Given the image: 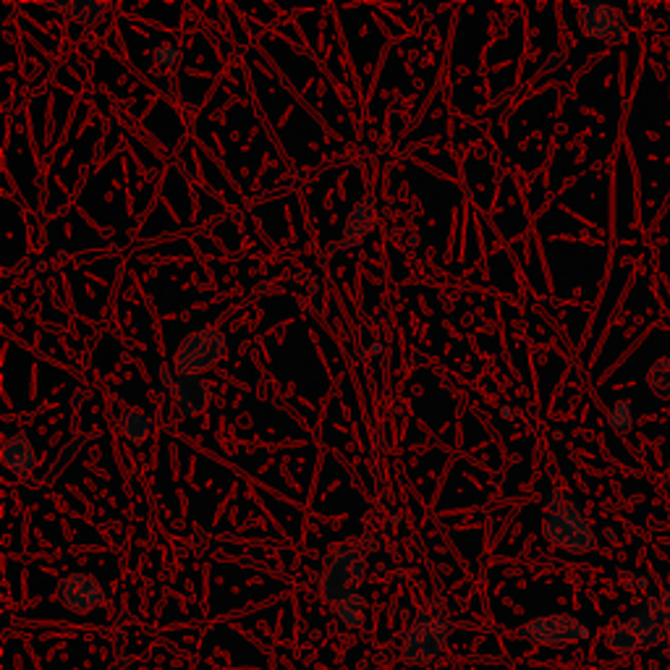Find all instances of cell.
<instances>
[{"mask_svg":"<svg viewBox=\"0 0 670 670\" xmlns=\"http://www.w3.org/2000/svg\"><path fill=\"white\" fill-rule=\"evenodd\" d=\"M621 626L629 631L631 640L636 642L640 649H649L655 647V644H660L666 640V629H662L660 618V597H649V603L642 605L640 610H634Z\"/></svg>","mask_w":670,"mask_h":670,"instance_id":"cell-8","label":"cell"},{"mask_svg":"<svg viewBox=\"0 0 670 670\" xmlns=\"http://www.w3.org/2000/svg\"><path fill=\"white\" fill-rule=\"evenodd\" d=\"M171 390H173V406H176L178 417L191 419V417H199L204 409H208L210 388L204 377L178 375Z\"/></svg>","mask_w":670,"mask_h":670,"instance_id":"cell-9","label":"cell"},{"mask_svg":"<svg viewBox=\"0 0 670 670\" xmlns=\"http://www.w3.org/2000/svg\"><path fill=\"white\" fill-rule=\"evenodd\" d=\"M647 383H649V388H653V393H657V396L670 398V357L657 359V362L649 367Z\"/></svg>","mask_w":670,"mask_h":670,"instance_id":"cell-15","label":"cell"},{"mask_svg":"<svg viewBox=\"0 0 670 670\" xmlns=\"http://www.w3.org/2000/svg\"><path fill=\"white\" fill-rule=\"evenodd\" d=\"M113 670H119V668H113Z\"/></svg>","mask_w":670,"mask_h":670,"instance_id":"cell-22","label":"cell"},{"mask_svg":"<svg viewBox=\"0 0 670 670\" xmlns=\"http://www.w3.org/2000/svg\"><path fill=\"white\" fill-rule=\"evenodd\" d=\"M152 61L160 71H173L182 63V50L173 42H160L158 48L152 50Z\"/></svg>","mask_w":670,"mask_h":670,"instance_id":"cell-18","label":"cell"},{"mask_svg":"<svg viewBox=\"0 0 670 670\" xmlns=\"http://www.w3.org/2000/svg\"><path fill=\"white\" fill-rule=\"evenodd\" d=\"M3 463H5V469H9V472L22 476V480H27V476L35 472L37 454H35V446H32L27 435L16 433L3 443Z\"/></svg>","mask_w":670,"mask_h":670,"instance_id":"cell-11","label":"cell"},{"mask_svg":"<svg viewBox=\"0 0 670 670\" xmlns=\"http://www.w3.org/2000/svg\"><path fill=\"white\" fill-rule=\"evenodd\" d=\"M335 616H338V621L344 623V626L349 629H357L364 623V600L362 595L359 597H351V600L340 603L338 608H335Z\"/></svg>","mask_w":670,"mask_h":670,"instance_id":"cell-16","label":"cell"},{"mask_svg":"<svg viewBox=\"0 0 670 670\" xmlns=\"http://www.w3.org/2000/svg\"><path fill=\"white\" fill-rule=\"evenodd\" d=\"M563 61H566V53H556V55H550V61H547L545 71H556V69H560V66H563Z\"/></svg>","mask_w":670,"mask_h":670,"instance_id":"cell-20","label":"cell"},{"mask_svg":"<svg viewBox=\"0 0 670 670\" xmlns=\"http://www.w3.org/2000/svg\"><path fill=\"white\" fill-rule=\"evenodd\" d=\"M119 427L124 441L132 443V446H141L145 441H150L152 419L137 409H124L119 417Z\"/></svg>","mask_w":670,"mask_h":670,"instance_id":"cell-13","label":"cell"},{"mask_svg":"<svg viewBox=\"0 0 670 670\" xmlns=\"http://www.w3.org/2000/svg\"><path fill=\"white\" fill-rule=\"evenodd\" d=\"M543 534L547 543L566 553H573V556H584V553L597 550V534L592 530L590 519L584 517L579 502L560 487L553 489L550 502H547Z\"/></svg>","mask_w":670,"mask_h":670,"instance_id":"cell-1","label":"cell"},{"mask_svg":"<svg viewBox=\"0 0 670 670\" xmlns=\"http://www.w3.org/2000/svg\"><path fill=\"white\" fill-rule=\"evenodd\" d=\"M364 550L353 543L338 545L325 560V571L320 579L322 600L338 608L340 603L359 597V586L364 582Z\"/></svg>","mask_w":670,"mask_h":670,"instance_id":"cell-2","label":"cell"},{"mask_svg":"<svg viewBox=\"0 0 670 670\" xmlns=\"http://www.w3.org/2000/svg\"><path fill=\"white\" fill-rule=\"evenodd\" d=\"M605 644H608L610 653H616V655H634V653H640L636 642L631 640V634L621 626V623H616V626L610 629V634L605 636Z\"/></svg>","mask_w":670,"mask_h":670,"instance_id":"cell-17","label":"cell"},{"mask_svg":"<svg viewBox=\"0 0 670 670\" xmlns=\"http://www.w3.org/2000/svg\"><path fill=\"white\" fill-rule=\"evenodd\" d=\"M448 634L450 626L446 618L437 613H419L404 636V660L409 666H427V662L443 655L448 644Z\"/></svg>","mask_w":670,"mask_h":670,"instance_id":"cell-4","label":"cell"},{"mask_svg":"<svg viewBox=\"0 0 670 670\" xmlns=\"http://www.w3.org/2000/svg\"><path fill=\"white\" fill-rule=\"evenodd\" d=\"M521 640L532 644H543V647H569V644H579L590 640V626L584 621H579L571 613H553V616H539L532 621L521 623L517 629Z\"/></svg>","mask_w":670,"mask_h":670,"instance_id":"cell-5","label":"cell"},{"mask_svg":"<svg viewBox=\"0 0 670 670\" xmlns=\"http://www.w3.org/2000/svg\"><path fill=\"white\" fill-rule=\"evenodd\" d=\"M228 353V338L218 327H199V331L189 333L178 346L173 364H176L178 375H202V372L212 370L221 364Z\"/></svg>","mask_w":670,"mask_h":670,"instance_id":"cell-3","label":"cell"},{"mask_svg":"<svg viewBox=\"0 0 670 670\" xmlns=\"http://www.w3.org/2000/svg\"><path fill=\"white\" fill-rule=\"evenodd\" d=\"M55 600L63 608L71 610L76 616H87L92 610H98L100 605H106V590L92 573H69L66 579H61L55 590Z\"/></svg>","mask_w":670,"mask_h":670,"instance_id":"cell-7","label":"cell"},{"mask_svg":"<svg viewBox=\"0 0 670 670\" xmlns=\"http://www.w3.org/2000/svg\"><path fill=\"white\" fill-rule=\"evenodd\" d=\"M660 618H662V629H666V642L670 647V586L662 590L660 595Z\"/></svg>","mask_w":670,"mask_h":670,"instance_id":"cell-19","label":"cell"},{"mask_svg":"<svg viewBox=\"0 0 670 670\" xmlns=\"http://www.w3.org/2000/svg\"><path fill=\"white\" fill-rule=\"evenodd\" d=\"M579 29L590 40H605L610 45H621L626 40V14L610 3H584L579 5Z\"/></svg>","mask_w":670,"mask_h":670,"instance_id":"cell-6","label":"cell"},{"mask_svg":"<svg viewBox=\"0 0 670 670\" xmlns=\"http://www.w3.org/2000/svg\"><path fill=\"white\" fill-rule=\"evenodd\" d=\"M608 422L618 435H626L629 430L634 427V404H631L629 398H618V401L610 406Z\"/></svg>","mask_w":670,"mask_h":670,"instance_id":"cell-14","label":"cell"},{"mask_svg":"<svg viewBox=\"0 0 670 670\" xmlns=\"http://www.w3.org/2000/svg\"><path fill=\"white\" fill-rule=\"evenodd\" d=\"M377 223V202L375 195H364L353 204L349 218H346V228H344V241L338 244V249H351L359 247L367 236L372 234Z\"/></svg>","mask_w":670,"mask_h":670,"instance_id":"cell-10","label":"cell"},{"mask_svg":"<svg viewBox=\"0 0 670 670\" xmlns=\"http://www.w3.org/2000/svg\"><path fill=\"white\" fill-rule=\"evenodd\" d=\"M500 414H502V417H511V414H513V409H511V406H502Z\"/></svg>","mask_w":670,"mask_h":670,"instance_id":"cell-21","label":"cell"},{"mask_svg":"<svg viewBox=\"0 0 670 670\" xmlns=\"http://www.w3.org/2000/svg\"><path fill=\"white\" fill-rule=\"evenodd\" d=\"M48 9L58 11V14L76 18L82 24H98L108 11L113 9L111 3H95V0H76V3H50Z\"/></svg>","mask_w":670,"mask_h":670,"instance_id":"cell-12","label":"cell"}]
</instances>
